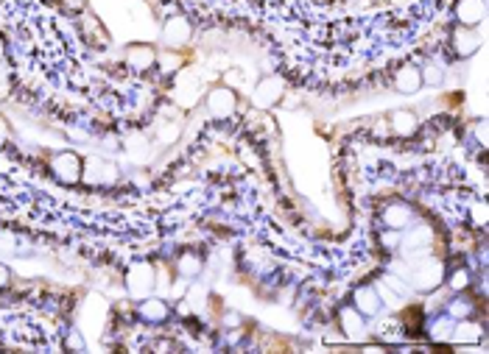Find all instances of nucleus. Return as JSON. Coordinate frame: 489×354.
Wrapping results in <instances>:
<instances>
[{
    "label": "nucleus",
    "mask_w": 489,
    "mask_h": 354,
    "mask_svg": "<svg viewBox=\"0 0 489 354\" xmlns=\"http://www.w3.org/2000/svg\"><path fill=\"white\" fill-rule=\"evenodd\" d=\"M51 173L56 176L59 182H65V185H76L81 179V173H84V162H81L73 151H62V154H54Z\"/></svg>",
    "instance_id": "1"
},
{
    "label": "nucleus",
    "mask_w": 489,
    "mask_h": 354,
    "mask_svg": "<svg viewBox=\"0 0 489 354\" xmlns=\"http://www.w3.org/2000/svg\"><path fill=\"white\" fill-rule=\"evenodd\" d=\"M190 36H193V25H190V20L182 17V14L168 17L166 25H162V42H166L168 48H182V45H187Z\"/></svg>",
    "instance_id": "2"
},
{
    "label": "nucleus",
    "mask_w": 489,
    "mask_h": 354,
    "mask_svg": "<svg viewBox=\"0 0 489 354\" xmlns=\"http://www.w3.org/2000/svg\"><path fill=\"white\" fill-rule=\"evenodd\" d=\"M282 93H285L282 78H277V75H266V78L258 81L255 93H252V101H255L258 109H269V106H274V104L282 98Z\"/></svg>",
    "instance_id": "3"
},
{
    "label": "nucleus",
    "mask_w": 489,
    "mask_h": 354,
    "mask_svg": "<svg viewBox=\"0 0 489 354\" xmlns=\"http://www.w3.org/2000/svg\"><path fill=\"white\" fill-rule=\"evenodd\" d=\"M442 279H444V268H442L439 259H422L417 265V271L411 274V282L420 290H433V287L442 285Z\"/></svg>",
    "instance_id": "4"
},
{
    "label": "nucleus",
    "mask_w": 489,
    "mask_h": 354,
    "mask_svg": "<svg viewBox=\"0 0 489 354\" xmlns=\"http://www.w3.org/2000/svg\"><path fill=\"white\" fill-rule=\"evenodd\" d=\"M154 282H157V274H154L151 265H146V262L135 265V268L129 271V279H126L129 293H132V296H140V298H146V296L151 293Z\"/></svg>",
    "instance_id": "5"
},
{
    "label": "nucleus",
    "mask_w": 489,
    "mask_h": 354,
    "mask_svg": "<svg viewBox=\"0 0 489 354\" xmlns=\"http://www.w3.org/2000/svg\"><path fill=\"white\" fill-rule=\"evenodd\" d=\"M238 106V98L235 93L229 90V86H216V90H210L207 95V109L213 117H229Z\"/></svg>",
    "instance_id": "6"
},
{
    "label": "nucleus",
    "mask_w": 489,
    "mask_h": 354,
    "mask_svg": "<svg viewBox=\"0 0 489 354\" xmlns=\"http://www.w3.org/2000/svg\"><path fill=\"white\" fill-rule=\"evenodd\" d=\"M411 220H414V212L409 204H389L383 209V224L391 229V232H402V229H409L411 226Z\"/></svg>",
    "instance_id": "7"
},
{
    "label": "nucleus",
    "mask_w": 489,
    "mask_h": 354,
    "mask_svg": "<svg viewBox=\"0 0 489 354\" xmlns=\"http://www.w3.org/2000/svg\"><path fill=\"white\" fill-rule=\"evenodd\" d=\"M484 0H459L456 3V20L464 25V28H475L481 20H484Z\"/></svg>",
    "instance_id": "8"
},
{
    "label": "nucleus",
    "mask_w": 489,
    "mask_h": 354,
    "mask_svg": "<svg viewBox=\"0 0 489 354\" xmlns=\"http://www.w3.org/2000/svg\"><path fill=\"white\" fill-rule=\"evenodd\" d=\"M380 307H383V301H380V293L375 287H358L355 290V309L361 316H378Z\"/></svg>",
    "instance_id": "9"
},
{
    "label": "nucleus",
    "mask_w": 489,
    "mask_h": 354,
    "mask_svg": "<svg viewBox=\"0 0 489 354\" xmlns=\"http://www.w3.org/2000/svg\"><path fill=\"white\" fill-rule=\"evenodd\" d=\"M117 179V167L106 159H90L87 162V182L95 185H112Z\"/></svg>",
    "instance_id": "10"
},
{
    "label": "nucleus",
    "mask_w": 489,
    "mask_h": 354,
    "mask_svg": "<svg viewBox=\"0 0 489 354\" xmlns=\"http://www.w3.org/2000/svg\"><path fill=\"white\" fill-rule=\"evenodd\" d=\"M394 86H397V93L402 95H414L420 93V86H422V75H420V67H400L397 70V78H394Z\"/></svg>",
    "instance_id": "11"
},
{
    "label": "nucleus",
    "mask_w": 489,
    "mask_h": 354,
    "mask_svg": "<svg viewBox=\"0 0 489 354\" xmlns=\"http://www.w3.org/2000/svg\"><path fill=\"white\" fill-rule=\"evenodd\" d=\"M140 318L143 321H148V324H162L168 318V304L162 301V298H154V296H148V298H143L140 301Z\"/></svg>",
    "instance_id": "12"
},
{
    "label": "nucleus",
    "mask_w": 489,
    "mask_h": 354,
    "mask_svg": "<svg viewBox=\"0 0 489 354\" xmlns=\"http://www.w3.org/2000/svg\"><path fill=\"white\" fill-rule=\"evenodd\" d=\"M389 123H391V131H394L397 137H411L414 131H417V126H420L417 115L409 112V109H397V112H391Z\"/></svg>",
    "instance_id": "13"
},
{
    "label": "nucleus",
    "mask_w": 489,
    "mask_h": 354,
    "mask_svg": "<svg viewBox=\"0 0 489 354\" xmlns=\"http://www.w3.org/2000/svg\"><path fill=\"white\" fill-rule=\"evenodd\" d=\"M453 51H456L462 59L473 56V54L478 51V34H475L473 28H464V25H459V28L453 31Z\"/></svg>",
    "instance_id": "14"
},
{
    "label": "nucleus",
    "mask_w": 489,
    "mask_h": 354,
    "mask_svg": "<svg viewBox=\"0 0 489 354\" xmlns=\"http://www.w3.org/2000/svg\"><path fill=\"white\" fill-rule=\"evenodd\" d=\"M126 62H129V67H135V70H148L151 64H157V51L151 48V45H132L129 51H126Z\"/></svg>",
    "instance_id": "15"
},
{
    "label": "nucleus",
    "mask_w": 489,
    "mask_h": 354,
    "mask_svg": "<svg viewBox=\"0 0 489 354\" xmlns=\"http://www.w3.org/2000/svg\"><path fill=\"white\" fill-rule=\"evenodd\" d=\"M339 321H341V332H344L347 338H358V335L363 332V318H361V313H358L355 307H344L341 316H339Z\"/></svg>",
    "instance_id": "16"
},
{
    "label": "nucleus",
    "mask_w": 489,
    "mask_h": 354,
    "mask_svg": "<svg viewBox=\"0 0 489 354\" xmlns=\"http://www.w3.org/2000/svg\"><path fill=\"white\" fill-rule=\"evenodd\" d=\"M177 271H179V276L193 279V276L201 271V257L193 254V251H185V254L177 259Z\"/></svg>",
    "instance_id": "17"
},
{
    "label": "nucleus",
    "mask_w": 489,
    "mask_h": 354,
    "mask_svg": "<svg viewBox=\"0 0 489 354\" xmlns=\"http://www.w3.org/2000/svg\"><path fill=\"white\" fill-rule=\"evenodd\" d=\"M431 243V229L428 226H414L409 235L402 237V246L409 248V251H420V248H425Z\"/></svg>",
    "instance_id": "18"
},
{
    "label": "nucleus",
    "mask_w": 489,
    "mask_h": 354,
    "mask_svg": "<svg viewBox=\"0 0 489 354\" xmlns=\"http://www.w3.org/2000/svg\"><path fill=\"white\" fill-rule=\"evenodd\" d=\"M451 338L459 340V343L478 340V338H481V327H478V324H470V321H462V324L453 327V335H451Z\"/></svg>",
    "instance_id": "19"
},
{
    "label": "nucleus",
    "mask_w": 489,
    "mask_h": 354,
    "mask_svg": "<svg viewBox=\"0 0 489 354\" xmlns=\"http://www.w3.org/2000/svg\"><path fill=\"white\" fill-rule=\"evenodd\" d=\"M420 75H422V84H428V86H439L444 81V70L439 64H425L420 70Z\"/></svg>",
    "instance_id": "20"
},
{
    "label": "nucleus",
    "mask_w": 489,
    "mask_h": 354,
    "mask_svg": "<svg viewBox=\"0 0 489 354\" xmlns=\"http://www.w3.org/2000/svg\"><path fill=\"white\" fill-rule=\"evenodd\" d=\"M470 309H473V307H470V301H464V298H456L451 307H447V313H451L453 318H467V316H470Z\"/></svg>",
    "instance_id": "21"
},
{
    "label": "nucleus",
    "mask_w": 489,
    "mask_h": 354,
    "mask_svg": "<svg viewBox=\"0 0 489 354\" xmlns=\"http://www.w3.org/2000/svg\"><path fill=\"white\" fill-rule=\"evenodd\" d=\"M0 251L3 254H17V237L12 232H0Z\"/></svg>",
    "instance_id": "22"
},
{
    "label": "nucleus",
    "mask_w": 489,
    "mask_h": 354,
    "mask_svg": "<svg viewBox=\"0 0 489 354\" xmlns=\"http://www.w3.org/2000/svg\"><path fill=\"white\" fill-rule=\"evenodd\" d=\"M157 62L162 64V73H174L179 67V56H171V54H157Z\"/></svg>",
    "instance_id": "23"
},
{
    "label": "nucleus",
    "mask_w": 489,
    "mask_h": 354,
    "mask_svg": "<svg viewBox=\"0 0 489 354\" xmlns=\"http://www.w3.org/2000/svg\"><path fill=\"white\" fill-rule=\"evenodd\" d=\"M126 148H129L132 154H135V151H137V154H146V151H148V143H146V137H140V134H132V137L126 140Z\"/></svg>",
    "instance_id": "24"
},
{
    "label": "nucleus",
    "mask_w": 489,
    "mask_h": 354,
    "mask_svg": "<svg viewBox=\"0 0 489 354\" xmlns=\"http://www.w3.org/2000/svg\"><path fill=\"white\" fill-rule=\"evenodd\" d=\"M453 335V324L451 321H439L436 327H433V338L436 340H444V338H451Z\"/></svg>",
    "instance_id": "25"
},
{
    "label": "nucleus",
    "mask_w": 489,
    "mask_h": 354,
    "mask_svg": "<svg viewBox=\"0 0 489 354\" xmlns=\"http://www.w3.org/2000/svg\"><path fill=\"white\" fill-rule=\"evenodd\" d=\"M467 285H470V274H467V271H456V274L451 276V287H453V290H464Z\"/></svg>",
    "instance_id": "26"
},
{
    "label": "nucleus",
    "mask_w": 489,
    "mask_h": 354,
    "mask_svg": "<svg viewBox=\"0 0 489 354\" xmlns=\"http://www.w3.org/2000/svg\"><path fill=\"white\" fill-rule=\"evenodd\" d=\"M67 349H76V351L84 349V340H81V332H73V335L67 338Z\"/></svg>",
    "instance_id": "27"
},
{
    "label": "nucleus",
    "mask_w": 489,
    "mask_h": 354,
    "mask_svg": "<svg viewBox=\"0 0 489 354\" xmlns=\"http://www.w3.org/2000/svg\"><path fill=\"white\" fill-rule=\"evenodd\" d=\"M386 285H391V290H394V293H400V296H405V293H409V287H405V282H400V279H394V276H389V279H386Z\"/></svg>",
    "instance_id": "28"
},
{
    "label": "nucleus",
    "mask_w": 489,
    "mask_h": 354,
    "mask_svg": "<svg viewBox=\"0 0 489 354\" xmlns=\"http://www.w3.org/2000/svg\"><path fill=\"white\" fill-rule=\"evenodd\" d=\"M9 282H12V271L6 268V265H0V290L9 287Z\"/></svg>",
    "instance_id": "29"
},
{
    "label": "nucleus",
    "mask_w": 489,
    "mask_h": 354,
    "mask_svg": "<svg viewBox=\"0 0 489 354\" xmlns=\"http://www.w3.org/2000/svg\"><path fill=\"white\" fill-rule=\"evenodd\" d=\"M9 137V123L3 120V117H0V143H3Z\"/></svg>",
    "instance_id": "30"
},
{
    "label": "nucleus",
    "mask_w": 489,
    "mask_h": 354,
    "mask_svg": "<svg viewBox=\"0 0 489 354\" xmlns=\"http://www.w3.org/2000/svg\"><path fill=\"white\" fill-rule=\"evenodd\" d=\"M67 3V9H73V12H78L81 6H84V0H65Z\"/></svg>",
    "instance_id": "31"
},
{
    "label": "nucleus",
    "mask_w": 489,
    "mask_h": 354,
    "mask_svg": "<svg viewBox=\"0 0 489 354\" xmlns=\"http://www.w3.org/2000/svg\"><path fill=\"white\" fill-rule=\"evenodd\" d=\"M383 240H386V246H397V235H386Z\"/></svg>",
    "instance_id": "32"
},
{
    "label": "nucleus",
    "mask_w": 489,
    "mask_h": 354,
    "mask_svg": "<svg viewBox=\"0 0 489 354\" xmlns=\"http://www.w3.org/2000/svg\"><path fill=\"white\" fill-rule=\"evenodd\" d=\"M0 170H9V159L3 154H0Z\"/></svg>",
    "instance_id": "33"
},
{
    "label": "nucleus",
    "mask_w": 489,
    "mask_h": 354,
    "mask_svg": "<svg viewBox=\"0 0 489 354\" xmlns=\"http://www.w3.org/2000/svg\"><path fill=\"white\" fill-rule=\"evenodd\" d=\"M227 324H229V327H235V324H238V316H235V313H232V316H227Z\"/></svg>",
    "instance_id": "34"
}]
</instances>
